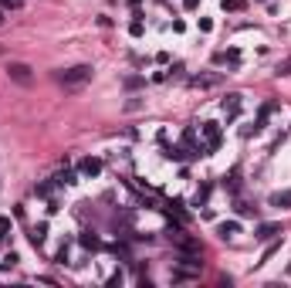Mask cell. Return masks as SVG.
<instances>
[{"instance_id":"ac0fdd59","label":"cell","mask_w":291,"mask_h":288,"mask_svg":"<svg viewBox=\"0 0 291 288\" xmlns=\"http://www.w3.org/2000/svg\"><path fill=\"white\" fill-rule=\"evenodd\" d=\"M129 31H132V38H142V14H136V20H132Z\"/></svg>"},{"instance_id":"44dd1931","label":"cell","mask_w":291,"mask_h":288,"mask_svg":"<svg viewBox=\"0 0 291 288\" xmlns=\"http://www.w3.org/2000/svg\"><path fill=\"white\" fill-rule=\"evenodd\" d=\"M109 288H116V285H122V271H116V275H109V282H105Z\"/></svg>"},{"instance_id":"8992f818","label":"cell","mask_w":291,"mask_h":288,"mask_svg":"<svg viewBox=\"0 0 291 288\" xmlns=\"http://www.w3.org/2000/svg\"><path fill=\"white\" fill-rule=\"evenodd\" d=\"M278 234H281V224H261L254 237H257V241H271V237H278Z\"/></svg>"},{"instance_id":"7a4b0ae2","label":"cell","mask_w":291,"mask_h":288,"mask_svg":"<svg viewBox=\"0 0 291 288\" xmlns=\"http://www.w3.org/2000/svg\"><path fill=\"white\" fill-rule=\"evenodd\" d=\"M7 78L17 81V85H31V81H34V68L24 65V61H10V65H7Z\"/></svg>"},{"instance_id":"7402d4cb","label":"cell","mask_w":291,"mask_h":288,"mask_svg":"<svg viewBox=\"0 0 291 288\" xmlns=\"http://www.w3.org/2000/svg\"><path fill=\"white\" fill-rule=\"evenodd\" d=\"M139 85H142V78H139V75H129V78H125V88H139Z\"/></svg>"},{"instance_id":"603a6c76","label":"cell","mask_w":291,"mask_h":288,"mask_svg":"<svg viewBox=\"0 0 291 288\" xmlns=\"http://www.w3.org/2000/svg\"><path fill=\"white\" fill-rule=\"evenodd\" d=\"M278 75H291V58H288V61H281V65H278Z\"/></svg>"},{"instance_id":"cb8c5ba5","label":"cell","mask_w":291,"mask_h":288,"mask_svg":"<svg viewBox=\"0 0 291 288\" xmlns=\"http://www.w3.org/2000/svg\"><path fill=\"white\" fill-rule=\"evenodd\" d=\"M224 7H227V10H240L244 3H240V0H224Z\"/></svg>"},{"instance_id":"277c9868","label":"cell","mask_w":291,"mask_h":288,"mask_svg":"<svg viewBox=\"0 0 291 288\" xmlns=\"http://www.w3.org/2000/svg\"><path fill=\"white\" fill-rule=\"evenodd\" d=\"M102 166H105V163H102L98 156H85V159L78 163V173H81V176H98Z\"/></svg>"},{"instance_id":"ffe728a7","label":"cell","mask_w":291,"mask_h":288,"mask_svg":"<svg viewBox=\"0 0 291 288\" xmlns=\"http://www.w3.org/2000/svg\"><path fill=\"white\" fill-rule=\"evenodd\" d=\"M20 3H24V0H0V7H3V10H17Z\"/></svg>"},{"instance_id":"9a60e30c","label":"cell","mask_w":291,"mask_h":288,"mask_svg":"<svg viewBox=\"0 0 291 288\" xmlns=\"http://www.w3.org/2000/svg\"><path fill=\"white\" fill-rule=\"evenodd\" d=\"M14 230V224H10V217H0V244L7 241V234Z\"/></svg>"},{"instance_id":"5bb4252c","label":"cell","mask_w":291,"mask_h":288,"mask_svg":"<svg viewBox=\"0 0 291 288\" xmlns=\"http://www.w3.org/2000/svg\"><path fill=\"white\" fill-rule=\"evenodd\" d=\"M278 251H281V241H271V244H268V251H264V258H261V261H254V265H264V261H271Z\"/></svg>"},{"instance_id":"52a82bcc","label":"cell","mask_w":291,"mask_h":288,"mask_svg":"<svg viewBox=\"0 0 291 288\" xmlns=\"http://www.w3.org/2000/svg\"><path fill=\"white\" fill-rule=\"evenodd\" d=\"M217 234H220L224 241H227V237H237V234H240V220H224V224L217 227Z\"/></svg>"},{"instance_id":"30bf717a","label":"cell","mask_w":291,"mask_h":288,"mask_svg":"<svg viewBox=\"0 0 291 288\" xmlns=\"http://www.w3.org/2000/svg\"><path fill=\"white\" fill-rule=\"evenodd\" d=\"M55 183H58V187H71V183H78V173L75 170H64V173L55 176Z\"/></svg>"},{"instance_id":"7c38bea8","label":"cell","mask_w":291,"mask_h":288,"mask_svg":"<svg viewBox=\"0 0 291 288\" xmlns=\"http://www.w3.org/2000/svg\"><path fill=\"white\" fill-rule=\"evenodd\" d=\"M271 102H268V105H261V112H257V119H254V133H257V129H261V126H264V122H268V115H271Z\"/></svg>"},{"instance_id":"d6986e66","label":"cell","mask_w":291,"mask_h":288,"mask_svg":"<svg viewBox=\"0 0 291 288\" xmlns=\"http://www.w3.org/2000/svg\"><path fill=\"white\" fill-rule=\"evenodd\" d=\"M55 261H58V265H64V261H68V244H61V248H58V254H55Z\"/></svg>"},{"instance_id":"e0dca14e","label":"cell","mask_w":291,"mask_h":288,"mask_svg":"<svg viewBox=\"0 0 291 288\" xmlns=\"http://www.w3.org/2000/svg\"><path fill=\"white\" fill-rule=\"evenodd\" d=\"M170 214H176L179 220H186V211H183V204H179V200H170Z\"/></svg>"},{"instance_id":"8fae6325","label":"cell","mask_w":291,"mask_h":288,"mask_svg":"<svg viewBox=\"0 0 291 288\" xmlns=\"http://www.w3.org/2000/svg\"><path fill=\"white\" fill-rule=\"evenodd\" d=\"M271 207H291V190H285V193H271Z\"/></svg>"},{"instance_id":"9c48e42d","label":"cell","mask_w":291,"mask_h":288,"mask_svg":"<svg viewBox=\"0 0 291 288\" xmlns=\"http://www.w3.org/2000/svg\"><path fill=\"white\" fill-rule=\"evenodd\" d=\"M44 241H48V224H38V227L31 230V244H34V248H41Z\"/></svg>"},{"instance_id":"3957f363","label":"cell","mask_w":291,"mask_h":288,"mask_svg":"<svg viewBox=\"0 0 291 288\" xmlns=\"http://www.w3.org/2000/svg\"><path fill=\"white\" fill-rule=\"evenodd\" d=\"M200 129H203V139H207V153H214L217 146H220V126L217 122H203Z\"/></svg>"},{"instance_id":"5b68a950","label":"cell","mask_w":291,"mask_h":288,"mask_svg":"<svg viewBox=\"0 0 291 288\" xmlns=\"http://www.w3.org/2000/svg\"><path fill=\"white\" fill-rule=\"evenodd\" d=\"M224 112H227V122H233L240 115V95H227L224 98Z\"/></svg>"},{"instance_id":"ba28073f","label":"cell","mask_w":291,"mask_h":288,"mask_svg":"<svg viewBox=\"0 0 291 288\" xmlns=\"http://www.w3.org/2000/svg\"><path fill=\"white\" fill-rule=\"evenodd\" d=\"M166 159H176V163H183V159H193V153H190V149H186V146H170V149H166Z\"/></svg>"},{"instance_id":"2e32d148","label":"cell","mask_w":291,"mask_h":288,"mask_svg":"<svg viewBox=\"0 0 291 288\" xmlns=\"http://www.w3.org/2000/svg\"><path fill=\"white\" fill-rule=\"evenodd\" d=\"M207 197H210V183H203V187L196 190V197H193V207H200V204H203Z\"/></svg>"},{"instance_id":"4fadbf2b","label":"cell","mask_w":291,"mask_h":288,"mask_svg":"<svg viewBox=\"0 0 291 288\" xmlns=\"http://www.w3.org/2000/svg\"><path fill=\"white\" fill-rule=\"evenodd\" d=\"M78 241H81L85 248H92V251H95V248H102V241H98V237H95V234H92V230H85V234H81Z\"/></svg>"},{"instance_id":"484cf974","label":"cell","mask_w":291,"mask_h":288,"mask_svg":"<svg viewBox=\"0 0 291 288\" xmlns=\"http://www.w3.org/2000/svg\"><path fill=\"white\" fill-rule=\"evenodd\" d=\"M288 275H291V265H288Z\"/></svg>"},{"instance_id":"6da1fadb","label":"cell","mask_w":291,"mask_h":288,"mask_svg":"<svg viewBox=\"0 0 291 288\" xmlns=\"http://www.w3.org/2000/svg\"><path fill=\"white\" fill-rule=\"evenodd\" d=\"M92 65H71V68H64V72H58V81L64 85V88H81L85 81H92Z\"/></svg>"},{"instance_id":"d4e9b609","label":"cell","mask_w":291,"mask_h":288,"mask_svg":"<svg viewBox=\"0 0 291 288\" xmlns=\"http://www.w3.org/2000/svg\"><path fill=\"white\" fill-rule=\"evenodd\" d=\"M0 24H3V7H0Z\"/></svg>"}]
</instances>
